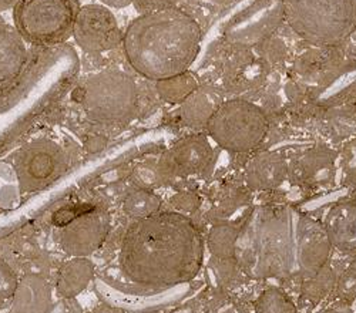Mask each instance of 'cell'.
Instances as JSON below:
<instances>
[{"instance_id": "cell-10", "label": "cell", "mask_w": 356, "mask_h": 313, "mask_svg": "<svg viewBox=\"0 0 356 313\" xmlns=\"http://www.w3.org/2000/svg\"><path fill=\"white\" fill-rule=\"evenodd\" d=\"M214 161L213 147L207 137L197 134L180 139L157 162L161 180L202 176Z\"/></svg>"}, {"instance_id": "cell-29", "label": "cell", "mask_w": 356, "mask_h": 313, "mask_svg": "<svg viewBox=\"0 0 356 313\" xmlns=\"http://www.w3.org/2000/svg\"><path fill=\"white\" fill-rule=\"evenodd\" d=\"M171 205L181 212H193L198 208L200 199L195 194L191 192H178L171 198Z\"/></svg>"}, {"instance_id": "cell-32", "label": "cell", "mask_w": 356, "mask_h": 313, "mask_svg": "<svg viewBox=\"0 0 356 313\" xmlns=\"http://www.w3.org/2000/svg\"><path fill=\"white\" fill-rule=\"evenodd\" d=\"M339 292L345 296L356 295V273H348L339 282Z\"/></svg>"}, {"instance_id": "cell-15", "label": "cell", "mask_w": 356, "mask_h": 313, "mask_svg": "<svg viewBox=\"0 0 356 313\" xmlns=\"http://www.w3.org/2000/svg\"><path fill=\"white\" fill-rule=\"evenodd\" d=\"M323 230L334 248L356 251V204L341 203L326 214Z\"/></svg>"}, {"instance_id": "cell-22", "label": "cell", "mask_w": 356, "mask_h": 313, "mask_svg": "<svg viewBox=\"0 0 356 313\" xmlns=\"http://www.w3.org/2000/svg\"><path fill=\"white\" fill-rule=\"evenodd\" d=\"M161 198L152 189L140 188L131 191L123 201V211L134 219H143L160 212Z\"/></svg>"}, {"instance_id": "cell-37", "label": "cell", "mask_w": 356, "mask_h": 313, "mask_svg": "<svg viewBox=\"0 0 356 313\" xmlns=\"http://www.w3.org/2000/svg\"><path fill=\"white\" fill-rule=\"evenodd\" d=\"M322 313H343V312H338V310H325Z\"/></svg>"}, {"instance_id": "cell-14", "label": "cell", "mask_w": 356, "mask_h": 313, "mask_svg": "<svg viewBox=\"0 0 356 313\" xmlns=\"http://www.w3.org/2000/svg\"><path fill=\"white\" fill-rule=\"evenodd\" d=\"M288 176V165L278 153H259L247 164L245 180L254 191L278 188Z\"/></svg>"}, {"instance_id": "cell-4", "label": "cell", "mask_w": 356, "mask_h": 313, "mask_svg": "<svg viewBox=\"0 0 356 313\" xmlns=\"http://www.w3.org/2000/svg\"><path fill=\"white\" fill-rule=\"evenodd\" d=\"M80 8L79 0H19L13 9L15 28L35 46L63 43L73 36Z\"/></svg>"}, {"instance_id": "cell-30", "label": "cell", "mask_w": 356, "mask_h": 313, "mask_svg": "<svg viewBox=\"0 0 356 313\" xmlns=\"http://www.w3.org/2000/svg\"><path fill=\"white\" fill-rule=\"evenodd\" d=\"M342 169L343 174L355 180L356 178V139L349 141L342 153Z\"/></svg>"}, {"instance_id": "cell-8", "label": "cell", "mask_w": 356, "mask_h": 313, "mask_svg": "<svg viewBox=\"0 0 356 313\" xmlns=\"http://www.w3.org/2000/svg\"><path fill=\"white\" fill-rule=\"evenodd\" d=\"M285 22L282 0H254L227 27V39L235 44L254 46L270 37Z\"/></svg>"}, {"instance_id": "cell-12", "label": "cell", "mask_w": 356, "mask_h": 313, "mask_svg": "<svg viewBox=\"0 0 356 313\" xmlns=\"http://www.w3.org/2000/svg\"><path fill=\"white\" fill-rule=\"evenodd\" d=\"M332 244L323 225L304 218L298 223V264L308 276L318 273L330 260Z\"/></svg>"}, {"instance_id": "cell-5", "label": "cell", "mask_w": 356, "mask_h": 313, "mask_svg": "<svg viewBox=\"0 0 356 313\" xmlns=\"http://www.w3.org/2000/svg\"><path fill=\"white\" fill-rule=\"evenodd\" d=\"M268 128V119L262 108L240 99L221 103L207 124L209 135L221 149L231 153H248L258 149Z\"/></svg>"}, {"instance_id": "cell-9", "label": "cell", "mask_w": 356, "mask_h": 313, "mask_svg": "<svg viewBox=\"0 0 356 313\" xmlns=\"http://www.w3.org/2000/svg\"><path fill=\"white\" fill-rule=\"evenodd\" d=\"M120 26L115 16L104 5H84L80 8L73 37L79 47L86 53H103L123 44Z\"/></svg>"}, {"instance_id": "cell-24", "label": "cell", "mask_w": 356, "mask_h": 313, "mask_svg": "<svg viewBox=\"0 0 356 313\" xmlns=\"http://www.w3.org/2000/svg\"><path fill=\"white\" fill-rule=\"evenodd\" d=\"M255 313H298V310L284 291L270 288L258 296Z\"/></svg>"}, {"instance_id": "cell-33", "label": "cell", "mask_w": 356, "mask_h": 313, "mask_svg": "<svg viewBox=\"0 0 356 313\" xmlns=\"http://www.w3.org/2000/svg\"><path fill=\"white\" fill-rule=\"evenodd\" d=\"M100 2L107 6V8H113V9H124L130 5L134 3V0H100Z\"/></svg>"}, {"instance_id": "cell-19", "label": "cell", "mask_w": 356, "mask_h": 313, "mask_svg": "<svg viewBox=\"0 0 356 313\" xmlns=\"http://www.w3.org/2000/svg\"><path fill=\"white\" fill-rule=\"evenodd\" d=\"M356 96V62H350L339 69L334 77L321 87L315 101L321 105H337Z\"/></svg>"}, {"instance_id": "cell-34", "label": "cell", "mask_w": 356, "mask_h": 313, "mask_svg": "<svg viewBox=\"0 0 356 313\" xmlns=\"http://www.w3.org/2000/svg\"><path fill=\"white\" fill-rule=\"evenodd\" d=\"M104 146H106V139H104L103 137H99V135L88 139V142H87V144H86V147H87L88 150H90L92 153H93V151L96 153V151L102 150Z\"/></svg>"}, {"instance_id": "cell-35", "label": "cell", "mask_w": 356, "mask_h": 313, "mask_svg": "<svg viewBox=\"0 0 356 313\" xmlns=\"http://www.w3.org/2000/svg\"><path fill=\"white\" fill-rule=\"evenodd\" d=\"M93 313H124L120 307L113 306V305H100L93 310Z\"/></svg>"}, {"instance_id": "cell-7", "label": "cell", "mask_w": 356, "mask_h": 313, "mask_svg": "<svg viewBox=\"0 0 356 313\" xmlns=\"http://www.w3.org/2000/svg\"><path fill=\"white\" fill-rule=\"evenodd\" d=\"M65 167V154L56 142L38 139L15 157V173L23 192H32L53 180Z\"/></svg>"}, {"instance_id": "cell-21", "label": "cell", "mask_w": 356, "mask_h": 313, "mask_svg": "<svg viewBox=\"0 0 356 313\" xmlns=\"http://www.w3.org/2000/svg\"><path fill=\"white\" fill-rule=\"evenodd\" d=\"M238 228L231 223H217L211 228L207 245L218 260H234L236 248H238Z\"/></svg>"}, {"instance_id": "cell-23", "label": "cell", "mask_w": 356, "mask_h": 313, "mask_svg": "<svg viewBox=\"0 0 356 313\" xmlns=\"http://www.w3.org/2000/svg\"><path fill=\"white\" fill-rule=\"evenodd\" d=\"M198 87L195 77L186 71L178 76L157 81V92L160 97L171 104H183Z\"/></svg>"}, {"instance_id": "cell-31", "label": "cell", "mask_w": 356, "mask_h": 313, "mask_svg": "<svg viewBox=\"0 0 356 313\" xmlns=\"http://www.w3.org/2000/svg\"><path fill=\"white\" fill-rule=\"evenodd\" d=\"M261 63L255 59H244V67H243V76H250L252 78V76H259L261 74ZM228 77L231 78L232 77V81H241L243 77H241V67H231V71L228 73ZM254 80V78H252ZM244 81H245V77H244Z\"/></svg>"}, {"instance_id": "cell-20", "label": "cell", "mask_w": 356, "mask_h": 313, "mask_svg": "<svg viewBox=\"0 0 356 313\" xmlns=\"http://www.w3.org/2000/svg\"><path fill=\"white\" fill-rule=\"evenodd\" d=\"M220 104L210 94L195 90L181 104L183 121L191 127H207Z\"/></svg>"}, {"instance_id": "cell-6", "label": "cell", "mask_w": 356, "mask_h": 313, "mask_svg": "<svg viewBox=\"0 0 356 313\" xmlns=\"http://www.w3.org/2000/svg\"><path fill=\"white\" fill-rule=\"evenodd\" d=\"M80 92L86 114L97 123L124 121L137 107V84L122 70H104L90 76Z\"/></svg>"}, {"instance_id": "cell-27", "label": "cell", "mask_w": 356, "mask_h": 313, "mask_svg": "<svg viewBox=\"0 0 356 313\" xmlns=\"http://www.w3.org/2000/svg\"><path fill=\"white\" fill-rule=\"evenodd\" d=\"M16 285L17 280L13 271L3 260H0V301L12 298Z\"/></svg>"}, {"instance_id": "cell-17", "label": "cell", "mask_w": 356, "mask_h": 313, "mask_svg": "<svg viewBox=\"0 0 356 313\" xmlns=\"http://www.w3.org/2000/svg\"><path fill=\"white\" fill-rule=\"evenodd\" d=\"M95 278V264L87 258H73L57 272L56 292L60 298L72 299L80 295Z\"/></svg>"}, {"instance_id": "cell-26", "label": "cell", "mask_w": 356, "mask_h": 313, "mask_svg": "<svg viewBox=\"0 0 356 313\" xmlns=\"http://www.w3.org/2000/svg\"><path fill=\"white\" fill-rule=\"evenodd\" d=\"M96 207L92 204H76V205H69V207H63L60 210H57L53 217H51V222L56 228H63L69 223H72L73 221H76L77 218H80L81 215L93 211Z\"/></svg>"}, {"instance_id": "cell-36", "label": "cell", "mask_w": 356, "mask_h": 313, "mask_svg": "<svg viewBox=\"0 0 356 313\" xmlns=\"http://www.w3.org/2000/svg\"><path fill=\"white\" fill-rule=\"evenodd\" d=\"M19 0H0V12H8L10 9H15Z\"/></svg>"}, {"instance_id": "cell-28", "label": "cell", "mask_w": 356, "mask_h": 313, "mask_svg": "<svg viewBox=\"0 0 356 313\" xmlns=\"http://www.w3.org/2000/svg\"><path fill=\"white\" fill-rule=\"evenodd\" d=\"M183 0H134V8L136 10L143 15V13H152V12H159V10H167L172 8H178Z\"/></svg>"}, {"instance_id": "cell-16", "label": "cell", "mask_w": 356, "mask_h": 313, "mask_svg": "<svg viewBox=\"0 0 356 313\" xmlns=\"http://www.w3.org/2000/svg\"><path fill=\"white\" fill-rule=\"evenodd\" d=\"M27 59L24 40L15 27L0 19V83L16 77Z\"/></svg>"}, {"instance_id": "cell-2", "label": "cell", "mask_w": 356, "mask_h": 313, "mask_svg": "<svg viewBox=\"0 0 356 313\" xmlns=\"http://www.w3.org/2000/svg\"><path fill=\"white\" fill-rule=\"evenodd\" d=\"M200 46V24L180 8L143 13L127 26L123 36L130 67L156 83L188 71Z\"/></svg>"}, {"instance_id": "cell-18", "label": "cell", "mask_w": 356, "mask_h": 313, "mask_svg": "<svg viewBox=\"0 0 356 313\" xmlns=\"http://www.w3.org/2000/svg\"><path fill=\"white\" fill-rule=\"evenodd\" d=\"M298 174L309 185L330 184L335 177V154L326 149H314L298 161Z\"/></svg>"}, {"instance_id": "cell-1", "label": "cell", "mask_w": 356, "mask_h": 313, "mask_svg": "<svg viewBox=\"0 0 356 313\" xmlns=\"http://www.w3.org/2000/svg\"><path fill=\"white\" fill-rule=\"evenodd\" d=\"M204 239L194 222L180 212H159L136 219L124 234L118 265L141 288H172L197 276Z\"/></svg>"}, {"instance_id": "cell-25", "label": "cell", "mask_w": 356, "mask_h": 313, "mask_svg": "<svg viewBox=\"0 0 356 313\" xmlns=\"http://www.w3.org/2000/svg\"><path fill=\"white\" fill-rule=\"evenodd\" d=\"M335 276L330 268H323L318 273L309 276L304 285V294L309 301H321L334 288Z\"/></svg>"}, {"instance_id": "cell-11", "label": "cell", "mask_w": 356, "mask_h": 313, "mask_svg": "<svg viewBox=\"0 0 356 313\" xmlns=\"http://www.w3.org/2000/svg\"><path fill=\"white\" fill-rule=\"evenodd\" d=\"M57 230V242L62 251L73 258H87L103 246L110 231V218L95 208Z\"/></svg>"}, {"instance_id": "cell-13", "label": "cell", "mask_w": 356, "mask_h": 313, "mask_svg": "<svg viewBox=\"0 0 356 313\" xmlns=\"http://www.w3.org/2000/svg\"><path fill=\"white\" fill-rule=\"evenodd\" d=\"M50 305V283L40 275L27 273L17 280L9 313H47Z\"/></svg>"}, {"instance_id": "cell-3", "label": "cell", "mask_w": 356, "mask_h": 313, "mask_svg": "<svg viewBox=\"0 0 356 313\" xmlns=\"http://www.w3.org/2000/svg\"><path fill=\"white\" fill-rule=\"evenodd\" d=\"M285 22L315 46H338L356 28V0H282Z\"/></svg>"}]
</instances>
